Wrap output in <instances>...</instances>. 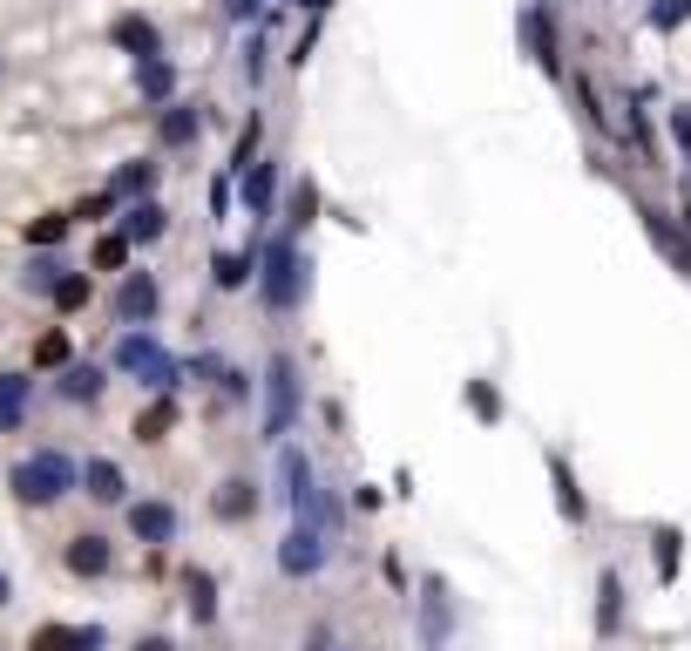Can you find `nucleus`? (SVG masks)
Segmentation results:
<instances>
[{"label": "nucleus", "mask_w": 691, "mask_h": 651, "mask_svg": "<svg viewBox=\"0 0 691 651\" xmlns=\"http://www.w3.org/2000/svg\"><path fill=\"white\" fill-rule=\"evenodd\" d=\"M265 306L271 312H292L299 306V293H305V258H299V244L292 238H271L265 244Z\"/></svg>", "instance_id": "obj_1"}, {"label": "nucleus", "mask_w": 691, "mask_h": 651, "mask_svg": "<svg viewBox=\"0 0 691 651\" xmlns=\"http://www.w3.org/2000/svg\"><path fill=\"white\" fill-rule=\"evenodd\" d=\"M68 488H75V462L55 455V448H41V455H27V462L14 468V496H21V503H62Z\"/></svg>", "instance_id": "obj_2"}, {"label": "nucleus", "mask_w": 691, "mask_h": 651, "mask_svg": "<svg viewBox=\"0 0 691 651\" xmlns=\"http://www.w3.org/2000/svg\"><path fill=\"white\" fill-rule=\"evenodd\" d=\"M115 366H122V374H136L143 387H156V394H170V387H177V360L163 353L149 333H122V346H115Z\"/></svg>", "instance_id": "obj_3"}, {"label": "nucleus", "mask_w": 691, "mask_h": 651, "mask_svg": "<svg viewBox=\"0 0 691 651\" xmlns=\"http://www.w3.org/2000/svg\"><path fill=\"white\" fill-rule=\"evenodd\" d=\"M292 421H299V366L278 353V360L265 366V434H271V441L292 434Z\"/></svg>", "instance_id": "obj_4"}, {"label": "nucleus", "mask_w": 691, "mask_h": 651, "mask_svg": "<svg viewBox=\"0 0 691 651\" xmlns=\"http://www.w3.org/2000/svg\"><path fill=\"white\" fill-rule=\"evenodd\" d=\"M325 543H333L325 529H312V522H292V537L278 543V570H285V577H312V570L325 563Z\"/></svg>", "instance_id": "obj_5"}, {"label": "nucleus", "mask_w": 691, "mask_h": 651, "mask_svg": "<svg viewBox=\"0 0 691 651\" xmlns=\"http://www.w3.org/2000/svg\"><path fill=\"white\" fill-rule=\"evenodd\" d=\"M447 631H455V610H447L441 577H427V584H421V644H427V651H441V644H447Z\"/></svg>", "instance_id": "obj_6"}, {"label": "nucleus", "mask_w": 691, "mask_h": 651, "mask_svg": "<svg viewBox=\"0 0 691 651\" xmlns=\"http://www.w3.org/2000/svg\"><path fill=\"white\" fill-rule=\"evenodd\" d=\"M156 278L149 272H130V278H122V293H115V319L122 325H143V319H156Z\"/></svg>", "instance_id": "obj_7"}, {"label": "nucleus", "mask_w": 691, "mask_h": 651, "mask_svg": "<svg viewBox=\"0 0 691 651\" xmlns=\"http://www.w3.org/2000/svg\"><path fill=\"white\" fill-rule=\"evenodd\" d=\"M522 48L536 55V68H562V55H556V27H549V14L543 8H522Z\"/></svg>", "instance_id": "obj_8"}, {"label": "nucleus", "mask_w": 691, "mask_h": 651, "mask_svg": "<svg viewBox=\"0 0 691 651\" xmlns=\"http://www.w3.org/2000/svg\"><path fill=\"white\" fill-rule=\"evenodd\" d=\"M644 231H650V244H658V252H665L678 272H691V231H678L665 211H644Z\"/></svg>", "instance_id": "obj_9"}, {"label": "nucleus", "mask_w": 691, "mask_h": 651, "mask_svg": "<svg viewBox=\"0 0 691 651\" xmlns=\"http://www.w3.org/2000/svg\"><path fill=\"white\" fill-rule=\"evenodd\" d=\"M102 631L96 625H41L34 631V651H96Z\"/></svg>", "instance_id": "obj_10"}, {"label": "nucleus", "mask_w": 691, "mask_h": 651, "mask_svg": "<svg viewBox=\"0 0 691 651\" xmlns=\"http://www.w3.org/2000/svg\"><path fill=\"white\" fill-rule=\"evenodd\" d=\"M130 529H136L143 543H170V537H177V509H170V503H136V509H130Z\"/></svg>", "instance_id": "obj_11"}, {"label": "nucleus", "mask_w": 691, "mask_h": 651, "mask_svg": "<svg viewBox=\"0 0 691 651\" xmlns=\"http://www.w3.org/2000/svg\"><path fill=\"white\" fill-rule=\"evenodd\" d=\"M597 631L603 638L624 631V584H617V570H603V584H597Z\"/></svg>", "instance_id": "obj_12"}, {"label": "nucleus", "mask_w": 691, "mask_h": 651, "mask_svg": "<svg viewBox=\"0 0 691 651\" xmlns=\"http://www.w3.org/2000/svg\"><path fill=\"white\" fill-rule=\"evenodd\" d=\"M115 48H130L136 62H149V55L163 48V41H156V21H143V14H122V21H115Z\"/></svg>", "instance_id": "obj_13"}, {"label": "nucleus", "mask_w": 691, "mask_h": 651, "mask_svg": "<svg viewBox=\"0 0 691 651\" xmlns=\"http://www.w3.org/2000/svg\"><path fill=\"white\" fill-rule=\"evenodd\" d=\"M278 475H285V503H305L319 488V475H312V462L299 455V448H285V455H278Z\"/></svg>", "instance_id": "obj_14"}, {"label": "nucleus", "mask_w": 691, "mask_h": 651, "mask_svg": "<svg viewBox=\"0 0 691 651\" xmlns=\"http://www.w3.org/2000/svg\"><path fill=\"white\" fill-rule=\"evenodd\" d=\"M197 130H203V115H197L190 102H177V109H163V122H156V136H163V143H170V150L197 143Z\"/></svg>", "instance_id": "obj_15"}, {"label": "nucleus", "mask_w": 691, "mask_h": 651, "mask_svg": "<svg viewBox=\"0 0 691 651\" xmlns=\"http://www.w3.org/2000/svg\"><path fill=\"white\" fill-rule=\"evenodd\" d=\"M549 475H556V503H562V516H569V522H583V516H590V503H583V488H577V475H569V462H562V455H549Z\"/></svg>", "instance_id": "obj_16"}, {"label": "nucleus", "mask_w": 691, "mask_h": 651, "mask_svg": "<svg viewBox=\"0 0 691 651\" xmlns=\"http://www.w3.org/2000/svg\"><path fill=\"white\" fill-rule=\"evenodd\" d=\"M252 509H258V488L244 482V475H231V482L218 488V516H224V522H244Z\"/></svg>", "instance_id": "obj_17"}, {"label": "nucleus", "mask_w": 691, "mask_h": 651, "mask_svg": "<svg viewBox=\"0 0 691 651\" xmlns=\"http://www.w3.org/2000/svg\"><path fill=\"white\" fill-rule=\"evenodd\" d=\"M68 570H75V577H102V570H109V543L102 537H75L68 543Z\"/></svg>", "instance_id": "obj_18"}, {"label": "nucleus", "mask_w": 691, "mask_h": 651, "mask_svg": "<svg viewBox=\"0 0 691 651\" xmlns=\"http://www.w3.org/2000/svg\"><path fill=\"white\" fill-rule=\"evenodd\" d=\"M136 89H143L149 102H163V96H170V89H177V68H170V62H163V55L136 62Z\"/></svg>", "instance_id": "obj_19"}, {"label": "nucleus", "mask_w": 691, "mask_h": 651, "mask_svg": "<svg viewBox=\"0 0 691 651\" xmlns=\"http://www.w3.org/2000/svg\"><path fill=\"white\" fill-rule=\"evenodd\" d=\"M271 163H252V170H244V211H252V218H265L271 211Z\"/></svg>", "instance_id": "obj_20"}, {"label": "nucleus", "mask_w": 691, "mask_h": 651, "mask_svg": "<svg viewBox=\"0 0 691 651\" xmlns=\"http://www.w3.org/2000/svg\"><path fill=\"white\" fill-rule=\"evenodd\" d=\"M122 238L130 244H149V238H163V211L143 197V203H130V218H122Z\"/></svg>", "instance_id": "obj_21"}, {"label": "nucleus", "mask_w": 691, "mask_h": 651, "mask_svg": "<svg viewBox=\"0 0 691 651\" xmlns=\"http://www.w3.org/2000/svg\"><path fill=\"white\" fill-rule=\"evenodd\" d=\"M81 482H89L96 503H122V468L115 462H89V468H81Z\"/></svg>", "instance_id": "obj_22"}, {"label": "nucleus", "mask_w": 691, "mask_h": 651, "mask_svg": "<svg viewBox=\"0 0 691 651\" xmlns=\"http://www.w3.org/2000/svg\"><path fill=\"white\" fill-rule=\"evenodd\" d=\"M21 415H27V380L0 374V428H21Z\"/></svg>", "instance_id": "obj_23"}, {"label": "nucleus", "mask_w": 691, "mask_h": 651, "mask_svg": "<svg viewBox=\"0 0 691 651\" xmlns=\"http://www.w3.org/2000/svg\"><path fill=\"white\" fill-rule=\"evenodd\" d=\"M149 184H156V163H122L115 170V197H149Z\"/></svg>", "instance_id": "obj_24"}, {"label": "nucleus", "mask_w": 691, "mask_h": 651, "mask_svg": "<svg viewBox=\"0 0 691 651\" xmlns=\"http://www.w3.org/2000/svg\"><path fill=\"white\" fill-rule=\"evenodd\" d=\"M62 394H68V400H96V394H102V366H68V374H62Z\"/></svg>", "instance_id": "obj_25"}, {"label": "nucleus", "mask_w": 691, "mask_h": 651, "mask_svg": "<svg viewBox=\"0 0 691 651\" xmlns=\"http://www.w3.org/2000/svg\"><path fill=\"white\" fill-rule=\"evenodd\" d=\"M170 421H177V407H170V400H156L149 415H136V441H163V434H170Z\"/></svg>", "instance_id": "obj_26"}, {"label": "nucleus", "mask_w": 691, "mask_h": 651, "mask_svg": "<svg viewBox=\"0 0 691 651\" xmlns=\"http://www.w3.org/2000/svg\"><path fill=\"white\" fill-rule=\"evenodd\" d=\"M678 543H684L678 529H658V543H650V563H658V577H665V584L678 577Z\"/></svg>", "instance_id": "obj_27"}, {"label": "nucleus", "mask_w": 691, "mask_h": 651, "mask_svg": "<svg viewBox=\"0 0 691 651\" xmlns=\"http://www.w3.org/2000/svg\"><path fill=\"white\" fill-rule=\"evenodd\" d=\"M62 312H75V306H89V278H81V272H62V285H55V293H48Z\"/></svg>", "instance_id": "obj_28"}, {"label": "nucleus", "mask_w": 691, "mask_h": 651, "mask_svg": "<svg viewBox=\"0 0 691 651\" xmlns=\"http://www.w3.org/2000/svg\"><path fill=\"white\" fill-rule=\"evenodd\" d=\"M644 21H650V27H684V21H691V0H650Z\"/></svg>", "instance_id": "obj_29"}, {"label": "nucleus", "mask_w": 691, "mask_h": 651, "mask_svg": "<svg viewBox=\"0 0 691 651\" xmlns=\"http://www.w3.org/2000/svg\"><path fill=\"white\" fill-rule=\"evenodd\" d=\"M21 285H27V293H55V285H62V265H55V258H34V265L21 272Z\"/></svg>", "instance_id": "obj_30"}, {"label": "nucleus", "mask_w": 691, "mask_h": 651, "mask_svg": "<svg viewBox=\"0 0 691 651\" xmlns=\"http://www.w3.org/2000/svg\"><path fill=\"white\" fill-rule=\"evenodd\" d=\"M468 407H475L481 421H502V394H495V387H481V380H468Z\"/></svg>", "instance_id": "obj_31"}, {"label": "nucleus", "mask_w": 691, "mask_h": 651, "mask_svg": "<svg viewBox=\"0 0 691 651\" xmlns=\"http://www.w3.org/2000/svg\"><path fill=\"white\" fill-rule=\"evenodd\" d=\"M218 610V597H211V577L203 570H190V618H211Z\"/></svg>", "instance_id": "obj_32"}, {"label": "nucleus", "mask_w": 691, "mask_h": 651, "mask_svg": "<svg viewBox=\"0 0 691 651\" xmlns=\"http://www.w3.org/2000/svg\"><path fill=\"white\" fill-rule=\"evenodd\" d=\"M252 278V252H224L218 258V285H244Z\"/></svg>", "instance_id": "obj_33"}, {"label": "nucleus", "mask_w": 691, "mask_h": 651, "mask_svg": "<svg viewBox=\"0 0 691 651\" xmlns=\"http://www.w3.org/2000/svg\"><path fill=\"white\" fill-rule=\"evenodd\" d=\"M122 258H130V238H102V244H96V265H102V272H115Z\"/></svg>", "instance_id": "obj_34"}, {"label": "nucleus", "mask_w": 691, "mask_h": 651, "mask_svg": "<svg viewBox=\"0 0 691 651\" xmlns=\"http://www.w3.org/2000/svg\"><path fill=\"white\" fill-rule=\"evenodd\" d=\"M312 211H319V190L299 184V190H292V224H312Z\"/></svg>", "instance_id": "obj_35"}, {"label": "nucleus", "mask_w": 691, "mask_h": 651, "mask_svg": "<svg viewBox=\"0 0 691 651\" xmlns=\"http://www.w3.org/2000/svg\"><path fill=\"white\" fill-rule=\"evenodd\" d=\"M62 231H68V218H41V224H27V238H34V244H55Z\"/></svg>", "instance_id": "obj_36"}, {"label": "nucleus", "mask_w": 691, "mask_h": 651, "mask_svg": "<svg viewBox=\"0 0 691 651\" xmlns=\"http://www.w3.org/2000/svg\"><path fill=\"white\" fill-rule=\"evenodd\" d=\"M34 360H41V366H55V360H68V340H62V333H48V340H41V346H34Z\"/></svg>", "instance_id": "obj_37"}, {"label": "nucleus", "mask_w": 691, "mask_h": 651, "mask_svg": "<svg viewBox=\"0 0 691 651\" xmlns=\"http://www.w3.org/2000/svg\"><path fill=\"white\" fill-rule=\"evenodd\" d=\"M671 136H678V150L691 156V109H671Z\"/></svg>", "instance_id": "obj_38"}, {"label": "nucleus", "mask_w": 691, "mask_h": 651, "mask_svg": "<svg viewBox=\"0 0 691 651\" xmlns=\"http://www.w3.org/2000/svg\"><path fill=\"white\" fill-rule=\"evenodd\" d=\"M244 75H252V81L265 75V41H258V34H252V48H244Z\"/></svg>", "instance_id": "obj_39"}, {"label": "nucleus", "mask_w": 691, "mask_h": 651, "mask_svg": "<svg viewBox=\"0 0 691 651\" xmlns=\"http://www.w3.org/2000/svg\"><path fill=\"white\" fill-rule=\"evenodd\" d=\"M224 8H231L237 21H252V14H258V0H224Z\"/></svg>", "instance_id": "obj_40"}, {"label": "nucleus", "mask_w": 691, "mask_h": 651, "mask_svg": "<svg viewBox=\"0 0 691 651\" xmlns=\"http://www.w3.org/2000/svg\"><path fill=\"white\" fill-rule=\"evenodd\" d=\"M136 651H177V644H170V638H143Z\"/></svg>", "instance_id": "obj_41"}, {"label": "nucleus", "mask_w": 691, "mask_h": 651, "mask_svg": "<svg viewBox=\"0 0 691 651\" xmlns=\"http://www.w3.org/2000/svg\"><path fill=\"white\" fill-rule=\"evenodd\" d=\"M0 604H8V577H0Z\"/></svg>", "instance_id": "obj_42"}, {"label": "nucleus", "mask_w": 691, "mask_h": 651, "mask_svg": "<svg viewBox=\"0 0 691 651\" xmlns=\"http://www.w3.org/2000/svg\"><path fill=\"white\" fill-rule=\"evenodd\" d=\"M333 651H346V644H333Z\"/></svg>", "instance_id": "obj_43"}]
</instances>
